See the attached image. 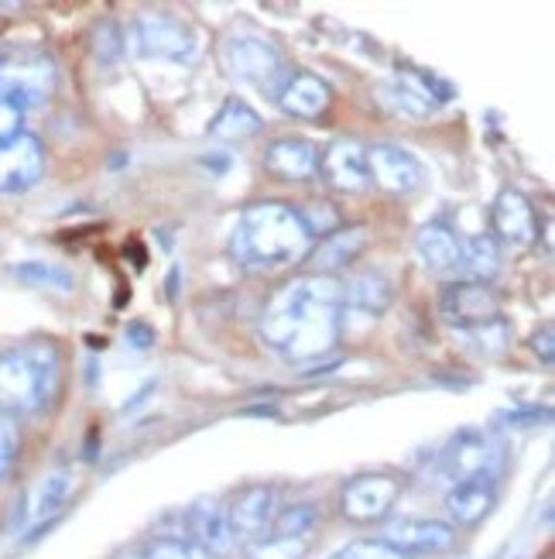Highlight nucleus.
I'll return each instance as SVG.
<instances>
[{
  "mask_svg": "<svg viewBox=\"0 0 555 559\" xmlns=\"http://www.w3.org/2000/svg\"><path fill=\"white\" fill-rule=\"evenodd\" d=\"M388 93H391V104L412 117H425L456 96L443 76H436V72H429V69H415V66L398 69V76L388 83Z\"/></svg>",
  "mask_w": 555,
  "mask_h": 559,
  "instance_id": "15",
  "label": "nucleus"
},
{
  "mask_svg": "<svg viewBox=\"0 0 555 559\" xmlns=\"http://www.w3.org/2000/svg\"><path fill=\"white\" fill-rule=\"evenodd\" d=\"M504 447L487 429H460L439 453V477L449 484L473 477H500Z\"/></svg>",
  "mask_w": 555,
  "mask_h": 559,
  "instance_id": "6",
  "label": "nucleus"
},
{
  "mask_svg": "<svg viewBox=\"0 0 555 559\" xmlns=\"http://www.w3.org/2000/svg\"><path fill=\"white\" fill-rule=\"evenodd\" d=\"M343 288L329 275H295L275 288L257 316V340L264 350L288 364L323 360L340 344L343 330Z\"/></svg>",
  "mask_w": 555,
  "mask_h": 559,
  "instance_id": "1",
  "label": "nucleus"
},
{
  "mask_svg": "<svg viewBox=\"0 0 555 559\" xmlns=\"http://www.w3.org/2000/svg\"><path fill=\"white\" fill-rule=\"evenodd\" d=\"M275 512H278V491L272 488V484H251V488H240L230 498V504L224 508L233 546L237 543H244V546L257 543L264 532L272 528Z\"/></svg>",
  "mask_w": 555,
  "mask_h": 559,
  "instance_id": "11",
  "label": "nucleus"
},
{
  "mask_svg": "<svg viewBox=\"0 0 555 559\" xmlns=\"http://www.w3.org/2000/svg\"><path fill=\"white\" fill-rule=\"evenodd\" d=\"M312 539H288V536H261L257 543L248 546L251 559H302L309 552Z\"/></svg>",
  "mask_w": 555,
  "mask_h": 559,
  "instance_id": "30",
  "label": "nucleus"
},
{
  "mask_svg": "<svg viewBox=\"0 0 555 559\" xmlns=\"http://www.w3.org/2000/svg\"><path fill=\"white\" fill-rule=\"evenodd\" d=\"M185 536L189 539H196L203 549H209L213 556H224L233 549V536H230V528H227V519H224V508H189L185 512Z\"/></svg>",
  "mask_w": 555,
  "mask_h": 559,
  "instance_id": "24",
  "label": "nucleus"
},
{
  "mask_svg": "<svg viewBox=\"0 0 555 559\" xmlns=\"http://www.w3.org/2000/svg\"><path fill=\"white\" fill-rule=\"evenodd\" d=\"M312 245H316V237H312L309 224L302 221V210L278 200L248 206L230 230L233 264L257 275L305 261Z\"/></svg>",
  "mask_w": 555,
  "mask_h": 559,
  "instance_id": "2",
  "label": "nucleus"
},
{
  "mask_svg": "<svg viewBox=\"0 0 555 559\" xmlns=\"http://www.w3.org/2000/svg\"><path fill=\"white\" fill-rule=\"evenodd\" d=\"M120 52H124V35H120V28L113 21H104V24H96V32H93V56L100 59V62H117Z\"/></svg>",
  "mask_w": 555,
  "mask_h": 559,
  "instance_id": "31",
  "label": "nucleus"
},
{
  "mask_svg": "<svg viewBox=\"0 0 555 559\" xmlns=\"http://www.w3.org/2000/svg\"><path fill=\"white\" fill-rule=\"evenodd\" d=\"M45 176V148L35 134H14L0 144V197H17Z\"/></svg>",
  "mask_w": 555,
  "mask_h": 559,
  "instance_id": "14",
  "label": "nucleus"
},
{
  "mask_svg": "<svg viewBox=\"0 0 555 559\" xmlns=\"http://www.w3.org/2000/svg\"><path fill=\"white\" fill-rule=\"evenodd\" d=\"M319 144L299 138V134H285L275 138L268 148H264V173L281 179V182H309L319 176Z\"/></svg>",
  "mask_w": 555,
  "mask_h": 559,
  "instance_id": "18",
  "label": "nucleus"
},
{
  "mask_svg": "<svg viewBox=\"0 0 555 559\" xmlns=\"http://www.w3.org/2000/svg\"><path fill=\"white\" fill-rule=\"evenodd\" d=\"M72 491H76V474L72 471H52L45 474L35 488L28 491V498H24L21 504V525L32 528V536L41 528H48L56 522V515L62 512V508L69 504Z\"/></svg>",
  "mask_w": 555,
  "mask_h": 559,
  "instance_id": "20",
  "label": "nucleus"
},
{
  "mask_svg": "<svg viewBox=\"0 0 555 559\" xmlns=\"http://www.w3.org/2000/svg\"><path fill=\"white\" fill-rule=\"evenodd\" d=\"M367 179L388 197H415L425 186V165L415 152L401 144H367Z\"/></svg>",
  "mask_w": 555,
  "mask_h": 559,
  "instance_id": "10",
  "label": "nucleus"
},
{
  "mask_svg": "<svg viewBox=\"0 0 555 559\" xmlns=\"http://www.w3.org/2000/svg\"><path fill=\"white\" fill-rule=\"evenodd\" d=\"M494 240L504 248H532L539 240V210L521 189H500L491 210Z\"/></svg>",
  "mask_w": 555,
  "mask_h": 559,
  "instance_id": "13",
  "label": "nucleus"
},
{
  "mask_svg": "<svg viewBox=\"0 0 555 559\" xmlns=\"http://www.w3.org/2000/svg\"><path fill=\"white\" fill-rule=\"evenodd\" d=\"M500 272V245L491 234L463 237V258H460V275L467 282H484L491 285Z\"/></svg>",
  "mask_w": 555,
  "mask_h": 559,
  "instance_id": "26",
  "label": "nucleus"
},
{
  "mask_svg": "<svg viewBox=\"0 0 555 559\" xmlns=\"http://www.w3.org/2000/svg\"><path fill=\"white\" fill-rule=\"evenodd\" d=\"M14 134H21V110H14L11 104H0V144L11 141Z\"/></svg>",
  "mask_w": 555,
  "mask_h": 559,
  "instance_id": "34",
  "label": "nucleus"
},
{
  "mask_svg": "<svg viewBox=\"0 0 555 559\" xmlns=\"http://www.w3.org/2000/svg\"><path fill=\"white\" fill-rule=\"evenodd\" d=\"M319 176L336 192H364L367 179V144L357 138H336L319 152Z\"/></svg>",
  "mask_w": 555,
  "mask_h": 559,
  "instance_id": "16",
  "label": "nucleus"
},
{
  "mask_svg": "<svg viewBox=\"0 0 555 559\" xmlns=\"http://www.w3.org/2000/svg\"><path fill=\"white\" fill-rule=\"evenodd\" d=\"M405 491V480L398 474H357L343 484L340 491V512L343 519L357 525H374L384 522Z\"/></svg>",
  "mask_w": 555,
  "mask_h": 559,
  "instance_id": "8",
  "label": "nucleus"
},
{
  "mask_svg": "<svg viewBox=\"0 0 555 559\" xmlns=\"http://www.w3.org/2000/svg\"><path fill=\"white\" fill-rule=\"evenodd\" d=\"M128 336L134 340V347H141V350L155 344V333H152L148 326H144V323H131V326H128Z\"/></svg>",
  "mask_w": 555,
  "mask_h": 559,
  "instance_id": "36",
  "label": "nucleus"
},
{
  "mask_svg": "<svg viewBox=\"0 0 555 559\" xmlns=\"http://www.w3.org/2000/svg\"><path fill=\"white\" fill-rule=\"evenodd\" d=\"M333 559H412V556L391 549L388 543H381V539H357V543L343 546Z\"/></svg>",
  "mask_w": 555,
  "mask_h": 559,
  "instance_id": "32",
  "label": "nucleus"
},
{
  "mask_svg": "<svg viewBox=\"0 0 555 559\" xmlns=\"http://www.w3.org/2000/svg\"><path fill=\"white\" fill-rule=\"evenodd\" d=\"M319 525V512L316 504L309 501H299V504H288V508H278L275 512V522H272V536H288V539H312V532ZM264 532V536H268Z\"/></svg>",
  "mask_w": 555,
  "mask_h": 559,
  "instance_id": "27",
  "label": "nucleus"
},
{
  "mask_svg": "<svg viewBox=\"0 0 555 559\" xmlns=\"http://www.w3.org/2000/svg\"><path fill=\"white\" fill-rule=\"evenodd\" d=\"M272 100L288 114V117H299V120H316L333 107V90L323 76L299 66H285L281 80L272 90Z\"/></svg>",
  "mask_w": 555,
  "mask_h": 559,
  "instance_id": "12",
  "label": "nucleus"
},
{
  "mask_svg": "<svg viewBox=\"0 0 555 559\" xmlns=\"http://www.w3.org/2000/svg\"><path fill=\"white\" fill-rule=\"evenodd\" d=\"M220 62L230 76L268 90V93L275 90V83L285 72V59L275 48V41L261 38V35H230L220 45Z\"/></svg>",
  "mask_w": 555,
  "mask_h": 559,
  "instance_id": "7",
  "label": "nucleus"
},
{
  "mask_svg": "<svg viewBox=\"0 0 555 559\" xmlns=\"http://www.w3.org/2000/svg\"><path fill=\"white\" fill-rule=\"evenodd\" d=\"M367 248V227H336L329 230L323 240L312 245V251L305 254V264H309V275H329L336 278V272L353 264L360 254Z\"/></svg>",
  "mask_w": 555,
  "mask_h": 559,
  "instance_id": "21",
  "label": "nucleus"
},
{
  "mask_svg": "<svg viewBox=\"0 0 555 559\" xmlns=\"http://www.w3.org/2000/svg\"><path fill=\"white\" fill-rule=\"evenodd\" d=\"M62 388V354L48 340L0 350V416H38Z\"/></svg>",
  "mask_w": 555,
  "mask_h": 559,
  "instance_id": "3",
  "label": "nucleus"
},
{
  "mask_svg": "<svg viewBox=\"0 0 555 559\" xmlns=\"http://www.w3.org/2000/svg\"><path fill=\"white\" fill-rule=\"evenodd\" d=\"M552 340H555V333H552V323H545V326H542V330L532 336V350L542 357V364H552V357H555Z\"/></svg>",
  "mask_w": 555,
  "mask_h": 559,
  "instance_id": "35",
  "label": "nucleus"
},
{
  "mask_svg": "<svg viewBox=\"0 0 555 559\" xmlns=\"http://www.w3.org/2000/svg\"><path fill=\"white\" fill-rule=\"evenodd\" d=\"M257 131H261V114L248 100H240V96H227L224 107L209 120V138L216 141H248Z\"/></svg>",
  "mask_w": 555,
  "mask_h": 559,
  "instance_id": "25",
  "label": "nucleus"
},
{
  "mask_svg": "<svg viewBox=\"0 0 555 559\" xmlns=\"http://www.w3.org/2000/svg\"><path fill=\"white\" fill-rule=\"evenodd\" d=\"M340 288H343V312L367 316V320H377V316L388 312L395 299V285L384 272H357L347 282H340Z\"/></svg>",
  "mask_w": 555,
  "mask_h": 559,
  "instance_id": "23",
  "label": "nucleus"
},
{
  "mask_svg": "<svg viewBox=\"0 0 555 559\" xmlns=\"http://www.w3.org/2000/svg\"><path fill=\"white\" fill-rule=\"evenodd\" d=\"M59 86L56 59L38 45H4L0 48V104L14 110H32L48 104Z\"/></svg>",
  "mask_w": 555,
  "mask_h": 559,
  "instance_id": "4",
  "label": "nucleus"
},
{
  "mask_svg": "<svg viewBox=\"0 0 555 559\" xmlns=\"http://www.w3.org/2000/svg\"><path fill=\"white\" fill-rule=\"evenodd\" d=\"M497 498H500V477H473V480L449 484L443 508L453 519V528H470L494 512Z\"/></svg>",
  "mask_w": 555,
  "mask_h": 559,
  "instance_id": "19",
  "label": "nucleus"
},
{
  "mask_svg": "<svg viewBox=\"0 0 555 559\" xmlns=\"http://www.w3.org/2000/svg\"><path fill=\"white\" fill-rule=\"evenodd\" d=\"M439 312H443V320L460 333H470V330H480L487 323L504 320L497 292L484 282H467V278H456L443 288Z\"/></svg>",
  "mask_w": 555,
  "mask_h": 559,
  "instance_id": "9",
  "label": "nucleus"
},
{
  "mask_svg": "<svg viewBox=\"0 0 555 559\" xmlns=\"http://www.w3.org/2000/svg\"><path fill=\"white\" fill-rule=\"evenodd\" d=\"M14 278L28 282L35 288H56V292H72L76 278L72 272H65L62 264H52V261H24V264H14L11 269Z\"/></svg>",
  "mask_w": 555,
  "mask_h": 559,
  "instance_id": "29",
  "label": "nucleus"
},
{
  "mask_svg": "<svg viewBox=\"0 0 555 559\" xmlns=\"http://www.w3.org/2000/svg\"><path fill=\"white\" fill-rule=\"evenodd\" d=\"M17 453H21V436H17V426H14V419L0 416V480H4V477L14 471Z\"/></svg>",
  "mask_w": 555,
  "mask_h": 559,
  "instance_id": "33",
  "label": "nucleus"
},
{
  "mask_svg": "<svg viewBox=\"0 0 555 559\" xmlns=\"http://www.w3.org/2000/svg\"><path fill=\"white\" fill-rule=\"evenodd\" d=\"M381 543L405 556H443L456 549V528L439 519H398L384 528Z\"/></svg>",
  "mask_w": 555,
  "mask_h": 559,
  "instance_id": "17",
  "label": "nucleus"
},
{
  "mask_svg": "<svg viewBox=\"0 0 555 559\" xmlns=\"http://www.w3.org/2000/svg\"><path fill=\"white\" fill-rule=\"evenodd\" d=\"M137 552H141V559H216L209 549H203L196 539L182 536V532H168V536H152Z\"/></svg>",
  "mask_w": 555,
  "mask_h": 559,
  "instance_id": "28",
  "label": "nucleus"
},
{
  "mask_svg": "<svg viewBox=\"0 0 555 559\" xmlns=\"http://www.w3.org/2000/svg\"><path fill=\"white\" fill-rule=\"evenodd\" d=\"M131 48L141 59L192 62L200 52V38L182 17L168 11H148V14H137L131 24Z\"/></svg>",
  "mask_w": 555,
  "mask_h": 559,
  "instance_id": "5",
  "label": "nucleus"
},
{
  "mask_svg": "<svg viewBox=\"0 0 555 559\" xmlns=\"http://www.w3.org/2000/svg\"><path fill=\"white\" fill-rule=\"evenodd\" d=\"M415 254L422 264L436 275H460V258H463V237L456 234L446 221H429L415 234Z\"/></svg>",
  "mask_w": 555,
  "mask_h": 559,
  "instance_id": "22",
  "label": "nucleus"
},
{
  "mask_svg": "<svg viewBox=\"0 0 555 559\" xmlns=\"http://www.w3.org/2000/svg\"><path fill=\"white\" fill-rule=\"evenodd\" d=\"M120 559H141V552H128V556H120Z\"/></svg>",
  "mask_w": 555,
  "mask_h": 559,
  "instance_id": "37",
  "label": "nucleus"
}]
</instances>
